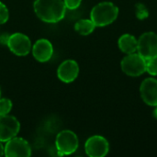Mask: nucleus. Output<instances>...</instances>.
Here are the masks:
<instances>
[{"mask_svg":"<svg viewBox=\"0 0 157 157\" xmlns=\"http://www.w3.org/2000/svg\"><path fill=\"white\" fill-rule=\"evenodd\" d=\"M34 11L46 23H57L64 17L66 7L63 0H35Z\"/></svg>","mask_w":157,"mask_h":157,"instance_id":"1","label":"nucleus"},{"mask_svg":"<svg viewBox=\"0 0 157 157\" xmlns=\"http://www.w3.org/2000/svg\"><path fill=\"white\" fill-rule=\"evenodd\" d=\"M119 16V7L112 2L105 1L96 5L90 12V19L96 27H106L113 23Z\"/></svg>","mask_w":157,"mask_h":157,"instance_id":"2","label":"nucleus"},{"mask_svg":"<svg viewBox=\"0 0 157 157\" xmlns=\"http://www.w3.org/2000/svg\"><path fill=\"white\" fill-rule=\"evenodd\" d=\"M121 68L126 75L138 77L146 72V60L137 52L126 54L121 62Z\"/></svg>","mask_w":157,"mask_h":157,"instance_id":"3","label":"nucleus"},{"mask_svg":"<svg viewBox=\"0 0 157 157\" xmlns=\"http://www.w3.org/2000/svg\"><path fill=\"white\" fill-rule=\"evenodd\" d=\"M79 145L77 135L69 130L62 131L58 133L55 140L56 150L59 155H69L74 154Z\"/></svg>","mask_w":157,"mask_h":157,"instance_id":"4","label":"nucleus"},{"mask_svg":"<svg viewBox=\"0 0 157 157\" xmlns=\"http://www.w3.org/2000/svg\"><path fill=\"white\" fill-rule=\"evenodd\" d=\"M137 52L145 60L157 56V34L155 32H144L137 39Z\"/></svg>","mask_w":157,"mask_h":157,"instance_id":"5","label":"nucleus"},{"mask_svg":"<svg viewBox=\"0 0 157 157\" xmlns=\"http://www.w3.org/2000/svg\"><path fill=\"white\" fill-rule=\"evenodd\" d=\"M85 151L90 157H104L109 154V144L105 137L101 135H93L86 140Z\"/></svg>","mask_w":157,"mask_h":157,"instance_id":"6","label":"nucleus"},{"mask_svg":"<svg viewBox=\"0 0 157 157\" xmlns=\"http://www.w3.org/2000/svg\"><path fill=\"white\" fill-rule=\"evenodd\" d=\"M20 130V123L17 118L10 115L0 116V142H7L16 137Z\"/></svg>","mask_w":157,"mask_h":157,"instance_id":"7","label":"nucleus"},{"mask_svg":"<svg viewBox=\"0 0 157 157\" xmlns=\"http://www.w3.org/2000/svg\"><path fill=\"white\" fill-rule=\"evenodd\" d=\"M7 47L16 55L26 56L31 50V42L28 36L17 32L9 36Z\"/></svg>","mask_w":157,"mask_h":157,"instance_id":"8","label":"nucleus"},{"mask_svg":"<svg viewBox=\"0 0 157 157\" xmlns=\"http://www.w3.org/2000/svg\"><path fill=\"white\" fill-rule=\"evenodd\" d=\"M5 155L7 157H29L31 155V148L26 140L14 137L6 142Z\"/></svg>","mask_w":157,"mask_h":157,"instance_id":"9","label":"nucleus"},{"mask_svg":"<svg viewBox=\"0 0 157 157\" xmlns=\"http://www.w3.org/2000/svg\"><path fill=\"white\" fill-rule=\"evenodd\" d=\"M140 94L146 105L157 106V79L155 77L145 78L140 86Z\"/></svg>","mask_w":157,"mask_h":157,"instance_id":"10","label":"nucleus"},{"mask_svg":"<svg viewBox=\"0 0 157 157\" xmlns=\"http://www.w3.org/2000/svg\"><path fill=\"white\" fill-rule=\"evenodd\" d=\"M79 74V65L75 60L63 61L57 69V76L63 83L74 82Z\"/></svg>","mask_w":157,"mask_h":157,"instance_id":"11","label":"nucleus"},{"mask_svg":"<svg viewBox=\"0 0 157 157\" xmlns=\"http://www.w3.org/2000/svg\"><path fill=\"white\" fill-rule=\"evenodd\" d=\"M32 54L40 63L48 62L53 54L52 44L47 39H40L32 46Z\"/></svg>","mask_w":157,"mask_h":157,"instance_id":"12","label":"nucleus"},{"mask_svg":"<svg viewBox=\"0 0 157 157\" xmlns=\"http://www.w3.org/2000/svg\"><path fill=\"white\" fill-rule=\"evenodd\" d=\"M119 49L125 54H130L137 52V39L129 33L122 34L118 40Z\"/></svg>","mask_w":157,"mask_h":157,"instance_id":"13","label":"nucleus"},{"mask_svg":"<svg viewBox=\"0 0 157 157\" xmlns=\"http://www.w3.org/2000/svg\"><path fill=\"white\" fill-rule=\"evenodd\" d=\"M95 29H96V25L94 24V22L91 19H86V18L78 20L75 25V31L80 35H84V36L91 34Z\"/></svg>","mask_w":157,"mask_h":157,"instance_id":"14","label":"nucleus"},{"mask_svg":"<svg viewBox=\"0 0 157 157\" xmlns=\"http://www.w3.org/2000/svg\"><path fill=\"white\" fill-rule=\"evenodd\" d=\"M135 16L140 20H144L149 17V10L143 3H137L135 5Z\"/></svg>","mask_w":157,"mask_h":157,"instance_id":"15","label":"nucleus"},{"mask_svg":"<svg viewBox=\"0 0 157 157\" xmlns=\"http://www.w3.org/2000/svg\"><path fill=\"white\" fill-rule=\"evenodd\" d=\"M146 72L152 76H157V56L146 60Z\"/></svg>","mask_w":157,"mask_h":157,"instance_id":"16","label":"nucleus"},{"mask_svg":"<svg viewBox=\"0 0 157 157\" xmlns=\"http://www.w3.org/2000/svg\"><path fill=\"white\" fill-rule=\"evenodd\" d=\"M12 109V102L8 98H0V116L7 115Z\"/></svg>","mask_w":157,"mask_h":157,"instance_id":"17","label":"nucleus"},{"mask_svg":"<svg viewBox=\"0 0 157 157\" xmlns=\"http://www.w3.org/2000/svg\"><path fill=\"white\" fill-rule=\"evenodd\" d=\"M9 12L7 7L0 1V24H4L8 20Z\"/></svg>","mask_w":157,"mask_h":157,"instance_id":"18","label":"nucleus"},{"mask_svg":"<svg viewBox=\"0 0 157 157\" xmlns=\"http://www.w3.org/2000/svg\"><path fill=\"white\" fill-rule=\"evenodd\" d=\"M63 2H64L66 8H68L70 10H74V9H76L77 7H79L82 0H63Z\"/></svg>","mask_w":157,"mask_h":157,"instance_id":"19","label":"nucleus"},{"mask_svg":"<svg viewBox=\"0 0 157 157\" xmlns=\"http://www.w3.org/2000/svg\"><path fill=\"white\" fill-rule=\"evenodd\" d=\"M9 36H10V35L7 34V33H2V34L0 35V43L3 44V45H7Z\"/></svg>","mask_w":157,"mask_h":157,"instance_id":"20","label":"nucleus"},{"mask_svg":"<svg viewBox=\"0 0 157 157\" xmlns=\"http://www.w3.org/2000/svg\"><path fill=\"white\" fill-rule=\"evenodd\" d=\"M5 155V147L2 144V142H0V156Z\"/></svg>","mask_w":157,"mask_h":157,"instance_id":"21","label":"nucleus"},{"mask_svg":"<svg viewBox=\"0 0 157 157\" xmlns=\"http://www.w3.org/2000/svg\"><path fill=\"white\" fill-rule=\"evenodd\" d=\"M155 110H154V115H155V117L157 119V106L155 107Z\"/></svg>","mask_w":157,"mask_h":157,"instance_id":"22","label":"nucleus"},{"mask_svg":"<svg viewBox=\"0 0 157 157\" xmlns=\"http://www.w3.org/2000/svg\"><path fill=\"white\" fill-rule=\"evenodd\" d=\"M0 98H1V88H0Z\"/></svg>","mask_w":157,"mask_h":157,"instance_id":"23","label":"nucleus"}]
</instances>
